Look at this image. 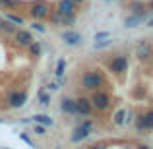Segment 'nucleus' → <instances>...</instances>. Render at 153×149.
<instances>
[{"label":"nucleus","mask_w":153,"mask_h":149,"mask_svg":"<svg viewBox=\"0 0 153 149\" xmlns=\"http://www.w3.org/2000/svg\"><path fill=\"white\" fill-rule=\"evenodd\" d=\"M79 83H82V87L87 89V91H99L101 87L107 85V79H105V76L101 74V70H87V72L82 74Z\"/></svg>","instance_id":"nucleus-1"},{"label":"nucleus","mask_w":153,"mask_h":149,"mask_svg":"<svg viewBox=\"0 0 153 149\" xmlns=\"http://www.w3.org/2000/svg\"><path fill=\"white\" fill-rule=\"evenodd\" d=\"M52 8L47 0H35L29 4V18H33L35 21H45L47 18H51Z\"/></svg>","instance_id":"nucleus-2"},{"label":"nucleus","mask_w":153,"mask_h":149,"mask_svg":"<svg viewBox=\"0 0 153 149\" xmlns=\"http://www.w3.org/2000/svg\"><path fill=\"white\" fill-rule=\"evenodd\" d=\"M91 130H93V120H91V118H87V120H83V122H79L78 126L72 130L70 142H72V143H79V142H83V139H85L87 136L91 134Z\"/></svg>","instance_id":"nucleus-3"},{"label":"nucleus","mask_w":153,"mask_h":149,"mask_svg":"<svg viewBox=\"0 0 153 149\" xmlns=\"http://www.w3.org/2000/svg\"><path fill=\"white\" fill-rule=\"evenodd\" d=\"M107 66H108V70H111L114 76H122L124 72H128L130 60H128V56H126V54H112Z\"/></svg>","instance_id":"nucleus-4"},{"label":"nucleus","mask_w":153,"mask_h":149,"mask_svg":"<svg viewBox=\"0 0 153 149\" xmlns=\"http://www.w3.org/2000/svg\"><path fill=\"white\" fill-rule=\"evenodd\" d=\"M89 101H91L93 110H99V112H105L108 107H111V97H108V93H107V91H103V89L93 91Z\"/></svg>","instance_id":"nucleus-5"},{"label":"nucleus","mask_w":153,"mask_h":149,"mask_svg":"<svg viewBox=\"0 0 153 149\" xmlns=\"http://www.w3.org/2000/svg\"><path fill=\"white\" fill-rule=\"evenodd\" d=\"M60 39H62V43L68 45V47H79L83 43L82 33H78V31H74V29L62 31V33H60Z\"/></svg>","instance_id":"nucleus-6"},{"label":"nucleus","mask_w":153,"mask_h":149,"mask_svg":"<svg viewBox=\"0 0 153 149\" xmlns=\"http://www.w3.org/2000/svg\"><path fill=\"white\" fill-rule=\"evenodd\" d=\"M136 128H138L140 132H146V130H153V110L142 112V114H138V118H136Z\"/></svg>","instance_id":"nucleus-7"},{"label":"nucleus","mask_w":153,"mask_h":149,"mask_svg":"<svg viewBox=\"0 0 153 149\" xmlns=\"http://www.w3.org/2000/svg\"><path fill=\"white\" fill-rule=\"evenodd\" d=\"M6 99H8V107L10 108H22L27 103V93L25 91H10Z\"/></svg>","instance_id":"nucleus-8"},{"label":"nucleus","mask_w":153,"mask_h":149,"mask_svg":"<svg viewBox=\"0 0 153 149\" xmlns=\"http://www.w3.org/2000/svg\"><path fill=\"white\" fill-rule=\"evenodd\" d=\"M33 41H35L33 35H31V31H27V29H18L14 33V43L18 47H25V49H27Z\"/></svg>","instance_id":"nucleus-9"},{"label":"nucleus","mask_w":153,"mask_h":149,"mask_svg":"<svg viewBox=\"0 0 153 149\" xmlns=\"http://www.w3.org/2000/svg\"><path fill=\"white\" fill-rule=\"evenodd\" d=\"M136 56H138L140 60H147L151 56V43L147 41V39H140V41L136 43Z\"/></svg>","instance_id":"nucleus-10"},{"label":"nucleus","mask_w":153,"mask_h":149,"mask_svg":"<svg viewBox=\"0 0 153 149\" xmlns=\"http://www.w3.org/2000/svg\"><path fill=\"white\" fill-rule=\"evenodd\" d=\"M76 108H78V116H91V112H93L91 101L87 99V97L76 99Z\"/></svg>","instance_id":"nucleus-11"},{"label":"nucleus","mask_w":153,"mask_h":149,"mask_svg":"<svg viewBox=\"0 0 153 149\" xmlns=\"http://www.w3.org/2000/svg\"><path fill=\"white\" fill-rule=\"evenodd\" d=\"M56 12H58L60 16H70V14H76V4L72 2V0H58Z\"/></svg>","instance_id":"nucleus-12"},{"label":"nucleus","mask_w":153,"mask_h":149,"mask_svg":"<svg viewBox=\"0 0 153 149\" xmlns=\"http://www.w3.org/2000/svg\"><path fill=\"white\" fill-rule=\"evenodd\" d=\"M60 108H62L64 114H70V116H78V108H76V101L70 97H64L60 101Z\"/></svg>","instance_id":"nucleus-13"},{"label":"nucleus","mask_w":153,"mask_h":149,"mask_svg":"<svg viewBox=\"0 0 153 149\" xmlns=\"http://www.w3.org/2000/svg\"><path fill=\"white\" fill-rule=\"evenodd\" d=\"M142 19H146V16H136V14H130L126 19H124V27H126V29L138 27L140 23H142Z\"/></svg>","instance_id":"nucleus-14"},{"label":"nucleus","mask_w":153,"mask_h":149,"mask_svg":"<svg viewBox=\"0 0 153 149\" xmlns=\"http://www.w3.org/2000/svg\"><path fill=\"white\" fill-rule=\"evenodd\" d=\"M33 120H35L37 124H41V126H45V128H49V126H52V124H54V120H52L49 114H35Z\"/></svg>","instance_id":"nucleus-15"},{"label":"nucleus","mask_w":153,"mask_h":149,"mask_svg":"<svg viewBox=\"0 0 153 149\" xmlns=\"http://www.w3.org/2000/svg\"><path fill=\"white\" fill-rule=\"evenodd\" d=\"M27 50H29V56L37 58V56H41V50H43V47H41V43H39V41H33L29 47H27Z\"/></svg>","instance_id":"nucleus-16"},{"label":"nucleus","mask_w":153,"mask_h":149,"mask_svg":"<svg viewBox=\"0 0 153 149\" xmlns=\"http://www.w3.org/2000/svg\"><path fill=\"white\" fill-rule=\"evenodd\" d=\"M130 10H132V14H136V16H147L146 6H143L142 2H132L130 4Z\"/></svg>","instance_id":"nucleus-17"},{"label":"nucleus","mask_w":153,"mask_h":149,"mask_svg":"<svg viewBox=\"0 0 153 149\" xmlns=\"http://www.w3.org/2000/svg\"><path fill=\"white\" fill-rule=\"evenodd\" d=\"M112 122H114L116 126H120V124H126V110H124V108H118V110L114 112V118H112Z\"/></svg>","instance_id":"nucleus-18"},{"label":"nucleus","mask_w":153,"mask_h":149,"mask_svg":"<svg viewBox=\"0 0 153 149\" xmlns=\"http://www.w3.org/2000/svg\"><path fill=\"white\" fill-rule=\"evenodd\" d=\"M54 74L58 76V78H62L64 74H66V60L60 56L58 58V62H56V70H54Z\"/></svg>","instance_id":"nucleus-19"},{"label":"nucleus","mask_w":153,"mask_h":149,"mask_svg":"<svg viewBox=\"0 0 153 149\" xmlns=\"http://www.w3.org/2000/svg\"><path fill=\"white\" fill-rule=\"evenodd\" d=\"M37 99H39V105H43V107H49V105H51V95L47 93L45 89H41V91H39Z\"/></svg>","instance_id":"nucleus-20"},{"label":"nucleus","mask_w":153,"mask_h":149,"mask_svg":"<svg viewBox=\"0 0 153 149\" xmlns=\"http://www.w3.org/2000/svg\"><path fill=\"white\" fill-rule=\"evenodd\" d=\"M16 6H19V0H0V8L4 10H14Z\"/></svg>","instance_id":"nucleus-21"},{"label":"nucleus","mask_w":153,"mask_h":149,"mask_svg":"<svg viewBox=\"0 0 153 149\" xmlns=\"http://www.w3.org/2000/svg\"><path fill=\"white\" fill-rule=\"evenodd\" d=\"M6 21H10V23H18V25H22L23 23V18L22 16H16V14H6Z\"/></svg>","instance_id":"nucleus-22"},{"label":"nucleus","mask_w":153,"mask_h":149,"mask_svg":"<svg viewBox=\"0 0 153 149\" xmlns=\"http://www.w3.org/2000/svg\"><path fill=\"white\" fill-rule=\"evenodd\" d=\"M76 23V14H70V16H62V25H68L72 27Z\"/></svg>","instance_id":"nucleus-23"},{"label":"nucleus","mask_w":153,"mask_h":149,"mask_svg":"<svg viewBox=\"0 0 153 149\" xmlns=\"http://www.w3.org/2000/svg\"><path fill=\"white\" fill-rule=\"evenodd\" d=\"M2 31H4V33H8V35H14L18 29H16V25H12L10 21H6V19H4V27H2Z\"/></svg>","instance_id":"nucleus-24"},{"label":"nucleus","mask_w":153,"mask_h":149,"mask_svg":"<svg viewBox=\"0 0 153 149\" xmlns=\"http://www.w3.org/2000/svg\"><path fill=\"white\" fill-rule=\"evenodd\" d=\"M93 39H95V43H97V41H103V39L107 41V39H111V31H101V33H97Z\"/></svg>","instance_id":"nucleus-25"},{"label":"nucleus","mask_w":153,"mask_h":149,"mask_svg":"<svg viewBox=\"0 0 153 149\" xmlns=\"http://www.w3.org/2000/svg\"><path fill=\"white\" fill-rule=\"evenodd\" d=\"M31 27H33L35 31H41V33H45V29H47V25H43V21H33Z\"/></svg>","instance_id":"nucleus-26"},{"label":"nucleus","mask_w":153,"mask_h":149,"mask_svg":"<svg viewBox=\"0 0 153 149\" xmlns=\"http://www.w3.org/2000/svg\"><path fill=\"white\" fill-rule=\"evenodd\" d=\"M33 132H35L37 136H45V134H47V128H45V126H41V124H35Z\"/></svg>","instance_id":"nucleus-27"},{"label":"nucleus","mask_w":153,"mask_h":149,"mask_svg":"<svg viewBox=\"0 0 153 149\" xmlns=\"http://www.w3.org/2000/svg\"><path fill=\"white\" fill-rule=\"evenodd\" d=\"M19 139H22V142H25V143H29V145H33V142L29 139V136H25V134H19Z\"/></svg>","instance_id":"nucleus-28"},{"label":"nucleus","mask_w":153,"mask_h":149,"mask_svg":"<svg viewBox=\"0 0 153 149\" xmlns=\"http://www.w3.org/2000/svg\"><path fill=\"white\" fill-rule=\"evenodd\" d=\"M49 89L51 91H56V89H58V83H49Z\"/></svg>","instance_id":"nucleus-29"},{"label":"nucleus","mask_w":153,"mask_h":149,"mask_svg":"<svg viewBox=\"0 0 153 149\" xmlns=\"http://www.w3.org/2000/svg\"><path fill=\"white\" fill-rule=\"evenodd\" d=\"M147 27H151V29H153V18L147 19Z\"/></svg>","instance_id":"nucleus-30"},{"label":"nucleus","mask_w":153,"mask_h":149,"mask_svg":"<svg viewBox=\"0 0 153 149\" xmlns=\"http://www.w3.org/2000/svg\"><path fill=\"white\" fill-rule=\"evenodd\" d=\"M136 149H151V147H147V145H138Z\"/></svg>","instance_id":"nucleus-31"},{"label":"nucleus","mask_w":153,"mask_h":149,"mask_svg":"<svg viewBox=\"0 0 153 149\" xmlns=\"http://www.w3.org/2000/svg\"><path fill=\"white\" fill-rule=\"evenodd\" d=\"M74 4H82V2H85V0H72Z\"/></svg>","instance_id":"nucleus-32"},{"label":"nucleus","mask_w":153,"mask_h":149,"mask_svg":"<svg viewBox=\"0 0 153 149\" xmlns=\"http://www.w3.org/2000/svg\"><path fill=\"white\" fill-rule=\"evenodd\" d=\"M2 27H4V19L0 18V31H2Z\"/></svg>","instance_id":"nucleus-33"},{"label":"nucleus","mask_w":153,"mask_h":149,"mask_svg":"<svg viewBox=\"0 0 153 149\" xmlns=\"http://www.w3.org/2000/svg\"><path fill=\"white\" fill-rule=\"evenodd\" d=\"M147 8H149V10H153V0H151L149 4H147Z\"/></svg>","instance_id":"nucleus-34"},{"label":"nucleus","mask_w":153,"mask_h":149,"mask_svg":"<svg viewBox=\"0 0 153 149\" xmlns=\"http://www.w3.org/2000/svg\"><path fill=\"white\" fill-rule=\"evenodd\" d=\"M105 2H114V0H105Z\"/></svg>","instance_id":"nucleus-35"},{"label":"nucleus","mask_w":153,"mask_h":149,"mask_svg":"<svg viewBox=\"0 0 153 149\" xmlns=\"http://www.w3.org/2000/svg\"><path fill=\"white\" fill-rule=\"evenodd\" d=\"M0 122H2V120H0Z\"/></svg>","instance_id":"nucleus-36"}]
</instances>
